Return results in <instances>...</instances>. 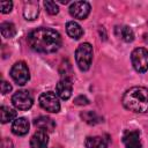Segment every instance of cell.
<instances>
[{"label":"cell","instance_id":"1","mask_svg":"<svg viewBox=\"0 0 148 148\" xmlns=\"http://www.w3.org/2000/svg\"><path fill=\"white\" fill-rule=\"evenodd\" d=\"M30 47L39 53H53L61 46V36L51 28H37L28 36Z\"/></svg>","mask_w":148,"mask_h":148},{"label":"cell","instance_id":"2","mask_svg":"<svg viewBox=\"0 0 148 148\" xmlns=\"http://www.w3.org/2000/svg\"><path fill=\"white\" fill-rule=\"evenodd\" d=\"M121 102L125 109L135 113H145L148 111V90L145 87H132L125 91Z\"/></svg>","mask_w":148,"mask_h":148},{"label":"cell","instance_id":"3","mask_svg":"<svg viewBox=\"0 0 148 148\" xmlns=\"http://www.w3.org/2000/svg\"><path fill=\"white\" fill-rule=\"evenodd\" d=\"M75 60L81 71H88L92 61V46L89 43L80 44L75 51Z\"/></svg>","mask_w":148,"mask_h":148},{"label":"cell","instance_id":"4","mask_svg":"<svg viewBox=\"0 0 148 148\" xmlns=\"http://www.w3.org/2000/svg\"><path fill=\"white\" fill-rule=\"evenodd\" d=\"M131 61L136 72L145 73L148 69V51L143 47L134 49L131 53Z\"/></svg>","mask_w":148,"mask_h":148},{"label":"cell","instance_id":"5","mask_svg":"<svg viewBox=\"0 0 148 148\" xmlns=\"http://www.w3.org/2000/svg\"><path fill=\"white\" fill-rule=\"evenodd\" d=\"M38 101H39V105L49 112L57 113L60 110V102H59L58 95L54 94L53 91H46L40 94Z\"/></svg>","mask_w":148,"mask_h":148},{"label":"cell","instance_id":"6","mask_svg":"<svg viewBox=\"0 0 148 148\" xmlns=\"http://www.w3.org/2000/svg\"><path fill=\"white\" fill-rule=\"evenodd\" d=\"M10 76L16 84H18V86L25 84L30 79L29 69H28V66L25 65V62H23V61L16 62L10 69Z\"/></svg>","mask_w":148,"mask_h":148},{"label":"cell","instance_id":"7","mask_svg":"<svg viewBox=\"0 0 148 148\" xmlns=\"http://www.w3.org/2000/svg\"><path fill=\"white\" fill-rule=\"evenodd\" d=\"M12 103L16 109L24 111L32 106L34 98L28 90H17L12 96Z\"/></svg>","mask_w":148,"mask_h":148},{"label":"cell","instance_id":"8","mask_svg":"<svg viewBox=\"0 0 148 148\" xmlns=\"http://www.w3.org/2000/svg\"><path fill=\"white\" fill-rule=\"evenodd\" d=\"M90 13V5L87 1H74L69 6V14L77 20H84Z\"/></svg>","mask_w":148,"mask_h":148},{"label":"cell","instance_id":"9","mask_svg":"<svg viewBox=\"0 0 148 148\" xmlns=\"http://www.w3.org/2000/svg\"><path fill=\"white\" fill-rule=\"evenodd\" d=\"M123 143L125 148H141L140 133L136 130H126L123 134Z\"/></svg>","mask_w":148,"mask_h":148},{"label":"cell","instance_id":"10","mask_svg":"<svg viewBox=\"0 0 148 148\" xmlns=\"http://www.w3.org/2000/svg\"><path fill=\"white\" fill-rule=\"evenodd\" d=\"M57 95L61 99H68L73 92V83L71 77H62L56 86Z\"/></svg>","mask_w":148,"mask_h":148},{"label":"cell","instance_id":"11","mask_svg":"<svg viewBox=\"0 0 148 148\" xmlns=\"http://www.w3.org/2000/svg\"><path fill=\"white\" fill-rule=\"evenodd\" d=\"M47 143H49L47 133L40 130H38L30 139L31 148H47Z\"/></svg>","mask_w":148,"mask_h":148},{"label":"cell","instance_id":"12","mask_svg":"<svg viewBox=\"0 0 148 148\" xmlns=\"http://www.w3.org/2000/svg\"><path fill=\"white\" fill-rule=\"evenodd\" d=\"M29 121L24 117H18L12 124V132L15 135H25L29 132Z\"/></svg>","mask_w":148,"mask_h":148},{"label":"cell","instance_id":"13","mask_svg":"<svg viewBox=\"0 0 148 148\" xmlns=\"http://www.w3.org/2000/svg\"><path fill=\"white\" fill-rule=\"evenodd\" d=\"M35 126L40 130V131H44L46 133H50V132H53V130L56 128V123L50 118V117H46V116H40L38 117L37 119H35L34 121Z\"/></svg>","mask_w":148,"mask_h":148},{"label":"cell","instance_id":"14","mask_svg":"<svg viewBox=\"0 0 148 148\" xmlns=\"http://www.w3.org/2000/svg\"><path fill=\"white\" fill-rule=\"evenodd\" d=\"M39 14L38 3L36 1H28L23 7V16L27 21H34Z\"/></svg>","mask_w":148,"mask_h":148},{"label":"cell","instance_id":"15","mask_svg":"<svg viewBox=\"0 0 148 148\" xmlns=\"http://www.w3.org/2000/svg\"><path fill=\"white\" fill-rule=\"evenodd\" d=\"M66 31L68 34V36L73 39H80L83 36V29L81 28V25L74 21H69L66 24Z\"/></svg>","mask_w":148,"mask_h":148},{"label":"cell","instance_id":"16","mask_svg":"<svg viewBox=\"0 0 148 148\" xmlns=\"http://www.w3.org/2000/svg\"><path fill=\"white\" fill-rule=\"evenodd\" d=\"M116 35L117 37H119L120 39H123L124 42H132L134 39V32L133 30L127 27V25H123V27H116Z\"/></svg>","mask_w":148,"mask_h":148},{"label":"cell","instance_id":"17","mask_svg":"<svg viewBox=\"0 0 148 148\" xmlns=\"http://www.w3.org/2000/svg\"><path fill=\"white\" fill-rule=\"evenodd\" d=\"M86 148H108V143L102 136H88L84 141Z\"/></svg>","mask_w":148,"mask_h":148},{"label":"cell","instance_id":"18","mask_svg":"<svg viewBox=\"0 0 148 148\" xmlns=\"http://www.w3.org/2000/svg\"><path fill=\"white\" fill-rule=\"evenodd\" d=\"M0 118H1V123L2 124H6L8 121H12V120L16 119V111L13 110L9 106L2 105L0 108Z\"/></svg>","mask_w":148,"mask_h":148},{"label":"cell","instance_id":"19","mask_svg":"<svg viewBox=\"0 0 148 148\" xmlns=\"http://www.w3.org/2000/svg\"><path fill=\"white\" fill-rule=\"evenodd\" d=\"M81 118L89 125H96L102 121V117L98 116L95 111H83L81 113Z\"/></svg>","mask_w":148,"mask_h":148},{"label":"cell","instance_id":"20","mask_svg":"<svg viewBox=\"0 0 148 148\" xmlns=\"http://www.w3.org/2000/svg\"><path fill=\"white\" fill-rule=\"evenodd\" d=\"M0 30L5 38H12L16 34V28L12 22H2L0 24Z\"/></svg>","mask_w":148,"mask_h":148},{"label":"cell","instance_id":"21","mask_svg":"<svg viewBox=\"0 0 148 148\" xmlns=\"http://www.w3.org/2000/svg\"><path fill=\"white\" fill-rule=\"evenodd\" d=\"M44 6H45V9L46 12L50 14V15H56L59 13V7L58 5L54 2V1H45L44 2Z\"/></svg>","mask_w":148,"mask_h":148},{"label":"cell","instance_id":"22","mask_svg":"<svg viewBox=\"0 0 148 148\" xmlns=\"http://www.w3.org/2000/svg\"><path fill=\"white\" fill-rule=\"evenodd\" d=\"M12 8H13V2L12 1H1L0 2V10H1V13L7 14V13H9L12 10Z\"/></svg>","mask_w":148,"mask_h":148},{"label":"cell","instance_id":"23","mask_svg":"<svg viewBox=\"0 0 148 148\" xmlns=\"http://www.w3.org/2000/svg\"><path fill=\"white\" fill-rule=\"evenodd\" d=\"M89 103V99L86 97V96H77L75 99H74V104L76 105H87Z\"/></svg>","mask_w":148,"mask_h":148},{"label":"cell","instance_id":"24","mask_svg":"<svg viewBox=\"0 0 148 148\" xmlns=\"http://www.w3.org/2000/svg\"><path fill=\"white\" fill-rule=\"evenodd\" d=\"M10 90H12V86H10L7 81H5V80H3V81L1 82V92L5 95V94L9 92Z\"/></svg>","mask_w":148,"mask_h":148}]
</instances>
